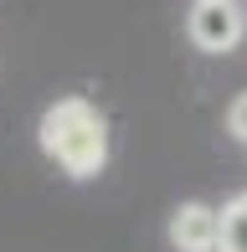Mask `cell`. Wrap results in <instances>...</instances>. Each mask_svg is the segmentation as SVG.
Wrapping results in <instances>:
<instances>
[{"label": "cell", "instance_id": "2", "mask_svg": "<svg viewBox=\"0 0 247 252\" xmlns=\"http://www.w3.org/2000/svg\"><path fill=\"white\" fill-rule=\"evenodd\" d=\"M242 31H247V10L237 0H196L185 16V36L206 57H227L242 41Z\"/></svg>", "mask_w": 247, "mask_h": 252}, {"label": "cell", "instance_id": "5", "mask_svg": "<svg viewBox=\"0 0 247 252\" xmlns=\"http://www.w3.org/2000/svg\"><path fill=\"white\" fill-rule=\"evenodd\" d=\"M227 134L247 144V93H237V98L227 103Z\"/></svg>", "mask_w": 247, "mask_h": 252}, {"label": "cell", "instance_id": "4", "mask_svg": "<svg viewBox=\"0 0 247 252\" xmlns=\"http://www.w3.org/2000/svg\"><path fill=\"white\" fill-rule=\"evenodd\" d=\"M216 252H247V190H237L221 206V242Z\"/></svg>", "mask_w": 247, "mask_h": 252}, {"label": "cell", "instance_id": "1", "mask_svg": "<svg viewBox=\"0 0 247 252\" xmlns=\"http://www.w3.org/2000/svg\"><path fill=\"white\" fill-rule=\"evenodd\" d=\"M36 144L67 180H93L108 165V124L98 113V103L88 98L47 103V113L36 124Z\"/></svg>", "mask_w": 247, "mask_h": 252}, {"label": "cell", "instance_id": "3", "mask_svg": "<svg viewBox=\"0 0 247 252\" xmlns=\"http://www.w3.org/2000/svg\"><path fill=\"white\" fill-rule=\"evenodd\" d=\"M175 252H216L221 242V211L206 201H181L170 211V226H165Z\"/></svg>", "mask_w": 247, "mask_h": 252}]
</instances>
